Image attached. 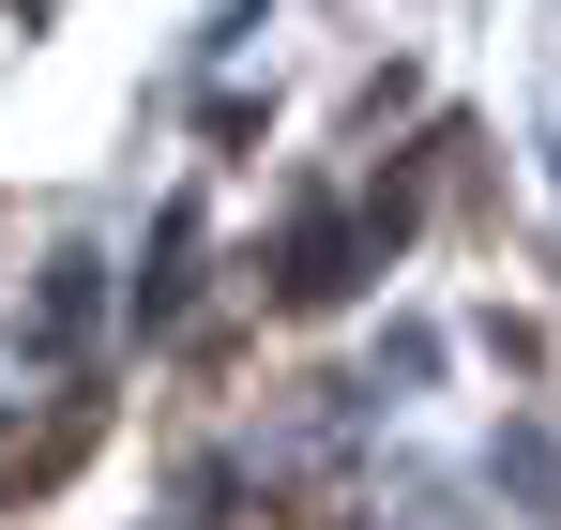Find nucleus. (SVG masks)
Wrapping results in <instances>:
<instances>
[{
    "instance_id": "f257e3e1",
    "label": "nucleus",
    "mask_w": 561,
    "mask_h": 530,
    "mask_svg": "<svg viewBox=\"0 0 561 530\" xmlns=\"http://www.w3.org/2000/svg\"><path fill=\"white\" fill-rule=\"evenodd\" d=\"M92 440H106V394H46L31 425H0V500H61Z\"/></svg>"
},
{
    "instance_id": "f03ea898",
    "label": "nucleus",
    "mask_w": 561,
    "mask_h": 530,
    "mask_svg": "<svg viewBox=\"0 0 561 530\" xmlns=\"http://www.w3.org/2000/svg\"><path fill=\"white\" fill-rule=\"evenodd\" d=\"M350 273H365V228L350 212H288V243H274V303H350Z\"/></svg>"
}]
</instances>
